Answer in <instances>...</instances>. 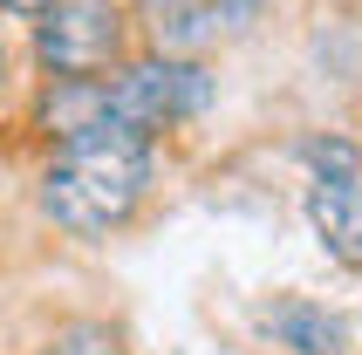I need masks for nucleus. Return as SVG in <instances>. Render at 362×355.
Here are the masks:
<instances>
[{
    "label": "nucleus",
    "mask_w": 362,
    "mask_h": 355,
    "mask_svg": "<svg viewBox=\"0 0 362 355\" xmlns=\"http://www.w3.org/2000/svg\"><path fill=\"white\" fill-rule=\"evenodd\" d=\"M144 185H151V137L123 130L110 110L62 137V158L41 185V212L69 226V233H110L137 212Z\"/></svg>",
    "instance_id": "nucleus-1"
},
{
    "label": "nucleus",
    "mask_w": 362,
    "mask_h": 355,
    "mask_svg": "<svg viewBox=\"0 0 362 355\" xmlns=\"http://www.w3.org/2000/svg\"><path fill=\"white\" fill-rule=\"evenodd\" d=\"M205 96H212L205 69H192V62H171V55H164V62H144V69H130L117 89H103V110H110L123 130L158 137V130H171V123L199 117Z\"/></svg>",
    "instance_id": "nucleus-2"
},
{
    "label": "nucleus",
    "mask_w": 362,
    "mask_h": 355,
    "mask_svg": "<svg viewBox=\"0 0 362 355\" xmlns=\"http://www.w3.org/2000/svg\"><path fill=\"white\" fill-rule=\"evenodd\" d=\"M123 48V21L110 0H48L41 21V62L69 82H89L96 69H110Z\"/></svg>",
    "instance_id": "nucleus-3"
},
{
    "label": "nucleus",
    "mask_w": 362,
    "mask_h": 355,
    "mask_svg": "<svg viewBox=\"0 0 362 355\" xmlns=\"http://www.w3.org/2000/svg\"><path fill=\"white\" fill-rule=\"evenodd\" d=\"M260 14V0H151V35L171 55H199L219 35H240Z\"/></svg>",
    "instance_id": "nucleus-4"
},
{
    "label": "nucleus",
    "mask_w": 362,
    "mask_h": 355,
    "mask_svg": "<svg viewBox=\"0 0 362 355\" xmlns=\"http://www.w3.org/2000/svg\"><path fill=\"white\" fill-rule=\"evenodd\" d=\"M308 219H315V233H322L328 253L362 274V185H356V178H315Z\"/></svg>",
    "instance_id": "nucleus-5"
},
{
    "label": "nucleus",
    "mask_w": 362,
    "mask_h": 355,
    "mask_svg": "<svg viewBox=\"0 0 362 355\" xmlns=\"http://www.w3.org/2000/svg\"><path fill=\"white\" fill-rule=\"evenodd\" d=\"M267 335L294 355H335L342 349V321L308 308V301H281V308H267Z\"/></svg>",
    "instance_id": "nucleus-6"
},
{
    "label": "nucleus",
    "mask_w": 362,
    "mask_h": 355,
    "mask_svg": "<svg viewBox=\"0 0 362 355\" xmlns=\"http://www.w3.org/2000/svg\"><path fill=\"white\" fill-rule=\"evenodd\" d=\"M48 355H123V342L110 335V328H96V321H76V328H62V335H55Z\"/></svg>",
    "instance_id": "nucleus-7"
},
{
    "label": "nucleus",
    "mask_w": 362,
    "mask_h": 355,
    "mask_svg": "<svg viewBox=\"0 0 362 355\" xmlns=\"http://www.w3.org/2000/svg\"><path fill=\"white\" fill-rule=\"evenodd\" d=\"M308 164L322 178H356V144H342V137H315L308 144Z\"/></svg>",
    "instance_id": "nucleus-8"
},
{
    "label": "nucleus",
    "mask_w": 362,
    "mask_h": 355,
    "mask_svg": "<svg viewBox=\"0 0 362 355\" xmlns=\"http://www.w3.org/2000/svg\"><path fill=\"white\" fill-rule=\"evenodd\" d=\"M0 7H48V0H0Z\"/></svg>",
    "instance_id": "nucleus-9"
},
{
    "label": "nucleus",
    "mask_w": 362,
    "mask_h": 355,
    "mask_svg": "<svg viewBox=\"0 0 362 355\" xmlns=\"http://www.w3.org/2000/svg\"><path fill=\"white\" fill-rule=\"evenodd\" d=\"M0 62H7V48H0Z\"/></svg>",
    "instance_id": "nucleus-10"
}]
</instances>
